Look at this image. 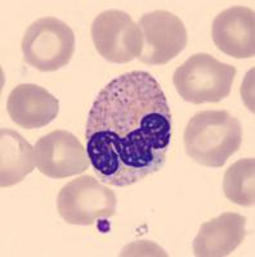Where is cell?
Masks as SVG:
<instances>
[{
	"mask_svg": "<svg viewBox=\"0 0 255 257\" xmlns=\"http://www.w3.org/2000/svg\"><path fill=\"white\" fill-rule=\"evenodd\" d=\"M21 49L29 66L41 72H53L70 63L75 52V34L58 18H39L27 27Z\"/></svg>",
	"mask_w": 255,
	"mask_h": 257,
	"instance_id": "277c9868",
	"label": "cell"
},
{
	"mask_svg": "<svg viewBox=\"0 0 255 257\" xmlns=\"http://www.w3.org/2000/svg\"><path fill=\"white\" fill-rule=\"evenodd\" d=\"M211 36L218 49L237 59L255 56V13L247 7H232L213 21Z\"/></svg>",
	"mask_w": 255,
	"mask_h": 257,
	"instance_id": "9c48e42d",
	"label": "cell"
},
{
	"mask_svg": "<svg viewBox=\"0 0 255 257\" xmlns=\"http://www.w3.org/2000/svg\"><path fill=\"white\" fill-rule=\"evenodd\" d=\"M7 111L13 122L33 130L47 126L58 116L59 102L44 88L35 84L17 85L8 96Z\"/></svg>",
	"mask_w": 255,
	"mask_h": 257,
	"instance_id": "30bf717a",
	"label": "cell"
},
{
	"mask_svg": "<svg viewBox=\"0 0 255 257\" xmlns=\"http://www.w3.org/2000/svg\"><path fill=\"white\" fill-rule=\"evenodd\" d=\"M246 217L236 212H224L200 226L194 240L197 257L228 256L246 237Z\"/></svg>",
	"mask_w": 255,
	"mask_h": 257,
	"instance_id": "8fae6325",
	"label": "cell"
},
{
	"mask_svg": "<svg viewBox=\"0 0 255 257\" xmlns=\"http://www.w3.org/2000/svg\"><path fill=\"white\" fill-rule=\"evenodd\" d=\"M91 34L94 47L106 61L128 63L141 56V29L124 11L107 9L101 12L94 18Z\"/></svg>",
	"mask_w": 255,
	"mask_h": 257,
	"instance_id": "8992f818",
	"label": "cell"
},
{
	"mask_svg": "<svg viewBox=\"0 0 255 257\" xmlns=\"http://www.w3.org/2000/svg\"><path fill=\"white\" fill-rule=\"evenodd\" d=\"M143 38L139 61L150 66L169 63L187 47L188 34L182 20L167 11H153L138 24Z\"/></svg>",
	"mask_w": 255,
	"mask_h": 257,
	"instance_id": "52a82bcc",
	"label": "cell"
},
{
	"mask_svg": "<svg viewBox=\"0 0 255 257\" xmlns=\"http://www.w3.org/2000/svg\"><path fill=\"white\" fill-rule=\"evenodd\" d=\"M255 160L243 158L231 165L223 178V192L231 202L243 207L255 203Z\"/></svg>",
	"mask_w": 255,
	"mask_h": 257,
	"instance_id": "4fadbf2b",
	"label": "cell"
},
{
	"mask_svg": "<svg viewBox=\"0 0 255 257\" xmlns=\"http://www.w3.org/2000/svg\"><path fill=\"white\" fill-rule=\"evenodd\" d=\"M172 132V111L157 80L130 71L94 100L85 126L87 155L101 181L129 187L162 169Z\"/></svg>",
	"mask_w": 255,
	"mask_h": 257,
	"instance_id": "6da1fadb",
	"label": "cell"
},
{
	"mask_svg": "<svg viewBox=\"0 0 255 257\" xmlns=\"http://www.w3.org/2000/svg\"><path fill=\"white\" fill-rule=\"evenodd\" d=\"M116 194L92 175H82L62 187L57 210L71 225H93L116 215Z\"/></svg>",
	"mask_w": 255,
	"mask_h": 257,
	"instance_id": "5b68a950",
	"label": "cell"
},
{
	"mask_svg": "<svg viewBox=\"0 0 255 257\" xmlns=\"http://www.w3.org/2000/svg\"><path fill=\"white\" fill-rule=\"evenodd\" d=\"M185 151L199 165L222 167L242 143L240 121L228 111H203L186 126Z\"/></svg>",
	"mask_w": 255,
	"mask_h": 257,
	"instance_id": "7a4b0ae2",
	"label": "cell"
},
{
	"mask_svg": "<svg viewBox=\"0 0 255 257\" xmlns=\"http://www.w3.org/2000/svg\"><path fill=\"white\" fill-rule=\"evenodd\" d=\"M35 164L43 175L65 179L87 171L91 162L87 149L75 135L66 130H56L38 141Z\"/></svg>",
	"mask_w": 255,
	"mask_h": 257,
	"instance_id": "ba28073f",
	"label": "cell"
},
{
	"mask_svg": "<svg viewBox=\"0 0 255 257\" xmlns=\"http://www.w3.org/2000/svg\"><path fill=\"white\" fill-rule=\"evenodd\" d=\"M235 77L236 68L232 64L222 63L206 53H197L177 68L173 84L186 102L218 103L231 94Z\"/></svg>",
	"mask_w": 255,
	"mask_h": 257,
	"instance_id": "3957f363",
	"label": "cell"
},
{
	"mask_svg": "<svg viewBox=\"0 0 255 257\" xmlns=\"http://www.w3.org/2000/svg\"><path fill=\"white\" fill-rule=\"evenodd\" d=\"M35 148L15 130H0V187L18 184L35 169Z\"/></svg>",
	"mask_w": 255,
	"mask_h": 257,
	"instance_id": "7c38bea8",
	"label": "cell"
}]
</instances>
